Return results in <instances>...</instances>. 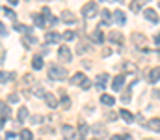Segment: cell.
<instances>
[{
	"label": "cell",
	"mask_w": 160,
	"mask_h": 140,
	"mask_svg": "<svg viewBox=\"0 0 160 140\" xmlns=\"http://www.w3.org/2000/svg\"><path fill=\"white\" fill-rule=\"evenodd\" d=\"M48 77L54 79V80H65L67 79V69L63 65H58V64H52L48 67Z\"/></svg>",
	"instance_id": "1"
},
{
	"label": "cell",
	"mask_w": 160,
	"mask_h": 140,
	"mask_svg": "<svg viewBox=\"0 0 160 140\" xmlns=\"http://www.w3.org/2000/svg\"><path fill=\"white\" fill-rule=\"evenodd\" d=\"M97 13H99V6L95 2H88L82 6V17L84 19H93Z\"/></svg>",
	"instance_id": "2"
},
{
	"label": "cell",
	"mask_w": 160,
	"mask_h": 140,
	"mask_svg": "<svg viewBox=\"0 0 160 140\" xmlns=\"http://www.w3.org/2000/svg\"><path fill=\"white\" fill-rule=\"evenodd\" d=\"M58 60L63 62V64H67V62L73 60V52H71V49H69L67 45L60 47V50H58Z\"/></svg>",
	"instance_id": "3"
},
{
	"label": "cell",
	"mask_w": 160,
	"mask_h": 140,
	"mask_svg": "<svg viewBox=\"0 0 160 140\" xmlns=\"http://www.w3.org/2000/svg\"><path fill=\"white\" fill-rule=\"evenodd\" d=\"M62 133H63V137H65V140H75V138H80V135L75 131V127L73 125H62ZM82 140V138H80Z\"/></svg>",
	"instance_id": "4"
},
{
	"label": "cell",
	"mask_w": 160,
	"mask_h": 140,
	"mask_svg": "<svg viewBox=\"0 0 160 140\" xmlns=\"http://www.w3.org/2000/svg\"><path fill=\"white\" fill-rule=\"evenodd\" d=\"M132 43L138 47V49H145V45H147V38H145V34H142V32H134V34H132Z\"/></svg>",
	"instance_id": "5"
},
{
	"label": "cell",
	"mask_w": 160,
	"mask_h": 140,
	"mask_svg": "<svg viewBox=\"0 0 160 140\" xmlns=\"http://www.w3.org/2000/svg\"><path fill=\"white\" fill-rule=\"evenodd\" d=\"M43 99H45V103H47V106H48V108H56V106H60V103H58V97H56L54 93L47 92Z\"/></svg>",
	"instance_id": "6"
},
{
	"label": "cell",
	"mask_w": 160,
	"mask_h": 140,
	"mask_svg": "<svg viewBox=\"0 0 160 140\" xmlns=\"http://www.w3.org/2000/svg\"><path fill=\"white\" fill-rule=\"evenodd\" d=\"M143 17H145L147 21H151V23H158V19H160L158 13H157L153 8H145V9H143Z\"/></svg>",
	"instance_id": "7"
},
{
	"label": "cell",
	"mask_w": 160,
	"mask_h": 140,
	"mask_svg": "<svg viewBox=\"0 0 160 140\" xmlns=\"http://www.w3.org/2000/svg\"><path fill=\"white\" fill-rule=\"evenodd\" d=\"M123 84H125V75L114 77V80H112V90H114V92H119L121 88H123Z\"/></svg>",
	"instance_id": "8"
},
{
	"label": "cell",
	"mask_w": 160,
	"mask_h": 140,
	"mask_svg": "<svg viewBox=\"0 0 160 140\" xmlns=\"http://www.w3.org/2000/svg\"><path fill=\"white\" fill-rule=\"evenodd\" d=\"M145 125H147V129H151L155 133H160V118H153V120L145 122Z\"/></svg>",
	"instance_id": "9"
},
{
	"label": "cell",
	"mask_w": 160,
	"mask_h": 140,
	"mask_svg": "<svg viewBox=\"0 0 160 140\" xmlns=\"http://www.w3.org/2000/svg\"><path fill=\"white\" fill-rule=\"evenodd\" d=\"M62 21L63 23H67V24H73V23H77V17L73 15V11H62Z\"/></svg>",
	"instance_id": "10"
},
{
	"label": "cell",
	"mask_w": 160,
	"mask_h": 140,
	"mask_svg": "<svg viewBox=\"0 0 160 140\" xmlns=\"http://www.w3.org/2000/svg\"><path fill=\"white\" fill-rule=\"evenodd\" d=\"M106 80H108V75L106 73H101L99 77H97V82H95V86H97V90H104V86H106Z\"/></svg>",
	"instance_id": "11"
},
{
	"label": "cell",
	"mask_w": 160,
	"mask_h": 140,
	"mask_svg": "<svg viewBox=\"0 0 160 140\" xmlns=\"http://www.w3.org/2000/svg\"><path fill=\"white\" fill-rule=\"evenodd\" d=\"M0 116H2V120H8L9 116H11V106H8V103H0Z\"/></svg>",
	"instance_id": "12"
},
{
	"label": "cell",
	"mask_w": 160,
	"mask_h": 140,
	"mask_svg": "<svg viewBox=\"0 0 160 140\" xmlns=\"http://www.w3.org/2000/svg\"><path fill=\"white\" fill-rule=\"evenodd\" d=\"M101 103L106 105V106H114L116 105V97L114 95H108V93H102L101 95Z\"/></svg>",
	"instance_id": "13"
},
{
	"label": "cell",
	"mask_w": 160,
	"mask_h": 140,
	"mask_svg": "<svg viewBox=\"0 0 160 140\" xmlns=\"http://www.w3.org/2000/svg\"><path fill=\"white\" fill-rule=\"evenodd\" d=\"M15 71H0V82H9V80H15Z\"/></svg>",
	"instance_id": "14"
},
{
	"label": "cell",
	"mask_w": 160,
	"mask_h": 140,
	"mask_svg": "<svg viewBox=\"0 0 160 140\" xmlns=\"http://www.w3.org/2000/svg\"><path fill=\"white\" fill-rule=\"evenodd\" d=\"M147 80H149V82H158L160 80V67H153V69L149 71Z\"/></svg>",
	"instance_id": "15"
},
{
	"label": "cell",
	"mask_w": 160,
	"mask_h": 140,
	"mask_svg": "<svg viewBox=\"0 0 160 140\" xmlns=\"http://www.w3.org/2000/svg\"><path fill=\"white\" fill-rule=\"evenodd\" d=\"M119 116L125 120V122H127V123H132V122H134V114H132L130 110H127V108H121Z\"/></svg>",
	"instance_id": "16"
},
{
	"label": "cell",
	"mask_w": 160,
	"mask_h": 140,
	"mask_svg": "<svg viewBox=\"0 0 160 140\" xmlns=\"http://www.w3.org/2000/svg\"><path fill=\"white\" fill-rule=\"evenodd\" d=\"M114 21H116L119 26H123V24L127 23V19H125V13H123L121 9H116V11H114Z\"/></svg>",
	"instance_id": "17"
},
{
	"label": "cell",
	"mask_w": 160,
	"mask_h": 140,
	"mask_svg": "<svg viewBox=\"0 0 160 140\" xmlns=\"http://www.w3.org/2000/svg\"><path fill=\"white\" fill-rule=\"evenodd\" d=\"M108 39H110L112 43H118V45L123 43V36H121V32H110V34H108Z\"/></svg>",
	"instance_id": "18"
},
{
	"label": "cell",
	"mask_w": 160,
	"mask_h": 140,
	"mask_svg": "<svg viewBox=\"0 0 160 140\" xmlns=\"http://www.w3.org/2000/svg\"><path fill=\"white\" fill-rule=\"evenodd\" d=\"M60 39V34H56V32H47L45 34V41L47 43H56Z\"/></svg>",
	"instance_id": "19"
},
{
	"label": "cell",
	"mask_w": 160,
	"mask_h": 140,
	"mask_svg": "<svg viewBox=\"0 0 160 140\" xmlns=\"http://www.w3.org/2000/svg\"><path fill=\"white\" fill-rule=\"evenodd\" d=\"M93 133H95L97 137H106V135H108V133H106V127H104L102 123H101V125H99V123L93 125Z\"/></svg>",
	"instance_id": "20"
},
{
	"label": "cell",
	"mask_w": 160,
	"mask_h": 140,
	"mask_svg": "<svg viewBox=\"0 0 160 140\" xmlns=\"http://www.w3.org/2000/svg\"><path fill=\"white\" fill-rule=\"evenodd\" d=\"M84 80H86V75H84V73H75V75H73V77H71V84H82V82H84Z\"/></svg>",
	"instance_id": "21"
},
{
	"label": "cell",
	"mask_w": 160,
	"mask_h": 140,
	"mask_svg": "<svg viewBox=\"0 0 160 140\" xmlns=\"http://www.w3.org/2000/svg\"><path fill=\"white\" fill-rule=\"evenodd\" d=\"M26 118H28V108L26 106H21L19 108V114H17V120L19 122H26Z\"/></svg>",
	"instance_id": "22"
},
{
	"label": "cell",
	"mask_w": 160,
	"mask_h": 140,
	"mask_svg": "<svg viewBox=\"0 0 160 140\" xmlns=\"http://www.w3.org/2000/svg\"><path fill=\"white\" fill-rule=\"evenodd\" d=\"M60 97H62V106L69 108V106H71V99L67 97V93L63 92V90H60Z\"/></svg>",
	"instance_id": "23"
},
{
	"label": "cell",
	"mask_w": 160,
	"mask_h": 140,
	"mask_svg": "<svg viewBox=\"0 0 160 140\" xmlns=\"http://www.w3.org/2000/svg\"><path fill=\"white\" fill-rule=\"evenodd\" d=\"M101 15H102V24H110L112 21V13L108 9H101Z\"/></svg>",
	"instance_id": "24"
},
{
	"label": "cell",
	"mask_w": 160,
	"mask_h": 140,
	"mask_svg": "<svg viewBox=\"0 0 160 140\" xmlns=\"http://www.w3.org/2000/svg\"><path fill=\"white\" fill-rule=\"evenodd\" d=\"M93 41H97V43H102V41H104V34L101 32V28H95V32H93Z\"/></svg>",
	"instance_id": "25"
},
{
	"label": "cell",
	"mask_w": 160,
	"mask_h": 140,
	"mask_svg": "<svg viewBox=\"0 0 160 140\" xmlns=\"http://www.w3.org/2000/svg\"><path fill=\"white\" fill-rule=\"evenodd\" d=\"M32 67H34V69H41V67H43V58H41L39 54L32 58Z\"/></svg>",
	"instance_id": "26"
},
{
	"label": "cell",
	"mask_w": 160,
	"mask_h": 140,
	"mask_svg": "<svg viewBox=\"0 0 160 140\" xmlns=\"http://www.w3.org/2000/svg\"><path fill=\"white\" fill-rule=\"evenodd\" d=\"M19 138H21V140H34V135H32V131H30V129H22V131H21V135H19Z\"/></svg>",
	"instance_id": "27"
},
{
	"label": "cell",
	"mask_w": 160,
	"mask_h": 140,
	"mask_svg": "<svg viewBox=\"0 0 160 140\" xmlns=\"http://www.w3.org/2000/svg\"><path fill=\"white\" fill-rule=\"evenodd\" d=\"M36 43V38L34 36H24L22 38V45L26 47V49H30V45H34Z\"/></svg>",
	"instance_id": "28"
},
{
	"label": "cell",
	"mask_w": 160,
	"mask_h": 140,
	"mask_svg": "<svg viewBox=\"0 0 160 140\" xmlns=\"http://www.w3.org/2000/svg\"><path fill=\"white\" fill-rule=\"evenodd\" d=\"M62 38H63L65 41H73V39L77 38V34H75V32H71V30H67V32H63V36H62Z\"/></svg>",
	"instance_id": "29"
},
{
	"label": "cell",
	"mask_w": 160,
	"mask_h": 140,
	"mask_svg": "<svg viewBox=\"0 0 160 140\" xmlns=\"http://www.w3.org/2000/svg\"><path fill=\"white\" fill-rule=\"evenodd\" d=\"M34 23H36L38 26H45V19H43V15H39V13H34Z\"/></svg>",
	"instance_id": "30"
},
{
	"label": "cell",
	"mask_w": 160,
	"mask_h": 140,
	"mask_svg": "<svg viewBox=\"0 0 160 140\" xmlns=\"http://www.w3.org/2000/svg\"><path fill=\"white\" fill-rule=\"evenodd\" d=\"M78 135H80V138L88 135V125H86L84 122H82V123H80V125H78Z\"/></svg>",
	"instance_id": "31"
},
{
	"label": "cell",
	"mask_w": 160,
	"mask_h": 140,
	"mask_svg": "<svg viewBox=\"0 0 160 140\" xmlns=\"http://www.w3.org/2000/svg\"><path fill=\"white\" fill-rule=\"evenodd\" d=\"M142 6H143V2H138V0H136V2H132V4H130V9H132V11H140V8H142Z\"/></svg>",
	"instance_id": "32"
},
{
	"label": "cell",
	"mask_w": 160,
	"mask_h": 140,
	"mask_svg": "<svg viewBox=\"0 0 160 140\" xmlns=\"http://www.w3.org/2000/svg\"><path fill=\"white\" fill-rule=\"evenodd\" d=\"M4 13H6L11 21H15V17H17V15H15V11H13V9H9V8H4Z\"/></svg>",
	"instance_id": "33"
},
{
	"label": "cell",
	"mask_w": 160,
	"mask_h": 140,
	"mask_svg": "<svg viewBox=\"0 0 160 140\" xmlns=\"http://www.w3.org/2000/svg\"><path fill=\"white\" fill-rule=\"evenodd\" d=\"M8 101H9V103H13V105H15V103H19V93H11Z\"/></svg>",
	"instance_id": "34"
},
{
	"label": "cell",
	"mask_w": 160,
	"mask_h": 140,
	"mask_svg": "<svg viewBox=\"0 0 160 140\" xmlns=\"http://www.w3.org/2000/svg\"><path fill=\"white\" fill-rule=\"evenodd\" d=\"M88 49H89L88 45H84V43H80V45H78V49H77V52H78V54H84V52H86Z\"/></svg>",
	"instance_id": "35"
},
{
	"label": "cell",
	"mask_w": 160,
	"mask_h": 140,
	"mask_svg": "<svg viewBox=\"0 0 160 140\" xmlns=\"http://www.w3.org/2000/svg\"><path fill=\"white\" fill-rule=\"evenodd\" d=\"M123 67H125L127 71H136V65H134V64H130V62H128V64H123Z\"/></svg>",
	"instance_id": "36"
},
{
	"label": "cell",
	"mask_w": 160,
	"mask_h": 140,
	"mask_svg": "<svg viewBox=\"0 0 160 140\" xmlns=\"http://www.w3.org/2000/svg\"><path fill=\"white\" fill-rule=\"evenodd\" d=\"M34 93H36L38 97H45V93H47V92H45V90H43L41 86H38V88H36V92H34Z\"/></svg>",
	"instance_id": "37"
},
{
	"label": "cell",
	"mask_w": 160,
	"mask_h": 140,
	"mask_svg": "<svg viewBox=\"0 0 160 140\" xmlns=\"http://www.w3.org/2000/svg\"><path fill=\"white\" fill-rule=\"evenodd\" d=\"M41 120H43V116H32V123H36V125H39Z\"/></svg>",
	"instance_id": "38"
},
{
	"label": "cell",
	"mask_w": 160,
	"mask_h": 140,
	"mask_svg": "<svg viewBox=\"0 0 160 140\" xmlns=\"http://www.w3.org/2000/svg\"><path fill=\"white\" fill-rule=\"evenodd\" d=\"M80 86H82V90H88V88H89V86H91V82H89V80H88V79H86V80H84V82H82V84H80Z\"/></svg>",
	"instance_id": "39"
},
{
	"label": "cell",
	"mask_w": 160,
	"mask_h": 140,
	"mask_svg": "<svg viewBox=\"0 0 160 140\" xmlns=\"http://www.w3.org/2000/svg\"><path fill=\"white\" fill-rule=\"evenodd\" d=\"M106 118H108V120H114V122H116L118 114H116V112H108V114H106Z\"/></svg>",
	"instance_id": "40"
},
{
	"label": "cell",
	"mask_w": 160,
	"mask_h": 140,
	"mask_svg": "<svg viewBox=\"0 0 160 140\" xmlns=\"http://www.w3.org/2000/svg\"><path fill=\"white\" fill-rule=\"evenodd\" d=\"M4 34H8V30H6V24L0 23V36H4Z\"/></svg>",
	"instance_id": "41"
},
{
	"label": "cell",
	"mask_w": 160,
	"mask_h": 140,
	"mask_svg": "<svg viewBox=\"0 0 160 140\" xmlns=\"http://www.w3.org/2000/svg\"><path fill=\"white\" fill-rule=\"evenodd\" d=\"M121 101H123V103H128V101H130V93H125V95L121 97Z\"/></svg>",
	"instance_id": "42"
},
{
	"label": "cell",
	"mask_w": 160,
	"mask_h": 140,
	"mask_svg": "<svg viewBox=\"0 0 160 140\" xmlns=\"http://www.w3.org/2000/svg\"><path fill=\"white\" fill-rule=\"evenodd\" d=\"M4 58H6V50L0 49V64H4Z\"/></svg>",
	"instance_id": "43"
},
{
	"label": "cell",
	"mask_w": 160,
	"mask_h": 140,
	"mask_svg": "<svg viewBox=\"0 0 160 140\" xmlns=\"http://www.w3.org/2000/svg\"><path fill=\"white\" fill-rule=\"evenodd\" d=\"M13 138H15V133H11V131L6 133V140H13Z\"/></svg>",
	"instance_id": "44"
},
{
	"label": "cell",
	"mask_w": 160,
	"mask_h": 140,
	"mask_svg": "<svg viewBox=\"0 0 160 140\" xmlns=\"http://www.w3.org/2000/svg\"><path fill=\"white\" fill-rule=\"evenodd\" d=\"M155 43H157V45H160V32L155 36Z\"/></svg>",
	"instance_id": "45"
},
{
	"label": "cell",
	"mask_w": 160,
	"mask_h": 140,
	"mask_svg": "<svg viewBox=\"0 0 160 140\" xmlns=\"http://www.w3.org/2000/svg\"><path fill=\"white\" fill-rule=\"evenodd\" d=\"M121 140H134V138H132V137H123V135H121Z\"/></svg>",
	"instance_id": "46"
},
{
	"label": "cell",
	"mask_w": 160,
	"mask_h": 140,
	"mask_svg": "<svg viewBox=\"0 0 160 140\" xmlns=\"http://www.w3.org/2000/svg\"><path fill=\"white\" fill-rule=\"evenodd\" d=\"M4 123H6V120H2V118H0V129L4 127Z\"/></svg>",
	"instance_id": "47"
},
{
	"label": "cell",
	"mask_w": 160,
	"mask_h": 140,
	"mask_svg": "<svg viewBox=\"0 0 160 140\" xmlns=\"http://www.w3.org/2000/svg\"><path fill=\"white\" fill-rule=\"evenodd\" d=\"M112 140H121V135H118V137H112Z\"/></svg>",
	"instance_id": "48"
},
{
	"label": "cell",
	"mask_w": 160,
	"mask_h": 140,
	"mask_svg": "<svg viewBox=\"0 0 160 140\" xmlns=\"http://www.w3.org/2000/svg\"><path fill=\"white\" fill-rule=\"evenodd\" d=\"M158 54H160V50H158Z\"/></svg>",
	"instance_id": "49"
}]
</instances>
